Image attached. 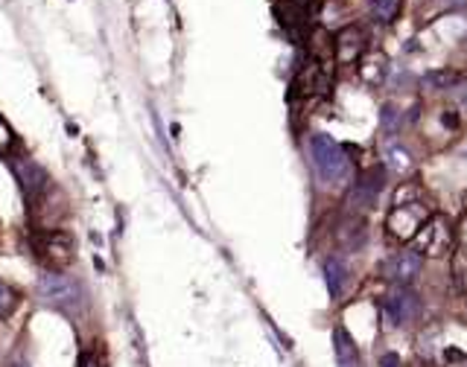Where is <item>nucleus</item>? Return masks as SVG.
Here are the masks:
<instances>
[{
    "mask_svg": "<svg viewBox=\"0 0 467 367\" xmlns=\"http://www.w3.org/2000/svg\"><path fill=\"white\" fill-rule=\"evenodd\" d=\"M432 216V210L423 202L421 190L415 184H401L392 199L389 216H386V231L397 239V243H409L421 231V224Z\"/></svg>",
    "mask_w": 467,
    "mask_h": 367,
    "instance_id": "1",
    "label": "nucleus"
},
{
    "mask_svg": "<svg viewBox=\"0 0 467 367\" xmlns=\"http://www.w3.org/2000/svg\"><path fill=\"white\" fill-rule=\"evenodd\" d=\"M310 161L324 187L339 190V187L353 184V161L348 158L345 146H339L331 134L319 132L310 137Z\"/></svg>",
    "mask_w": 467,
    "mask_h": 367,
    "instance_id": "2",
    "label": "nucleus"
},
{
    "mask_svg": "<svg viewBox=\"0 0 467 367\" xmlns=\"http://www.w3.org/2000/svg\"><path fill=\"white\" fill-rule=\"evenodd\" d=\"M35 294L45 306L59 309V312H65L67 318H76L82 309H85V289H82L76 277L65 274V272L41 274L35 283Z\"/></svg>",
    "mask_w": 467,
    "mask_h": 367,
    "instance_id": "3",
    "label": "nucleus"
},
{
    "mask_svg": "<svg viewBox=\"0 0 467 367\" xmlns=\"http://www.w3.org/2000/svg\"><path fill=\"white\" fill-rule=\"evenodd\" d=\"M30 245L35 251V257L41 260V265H47V272H62V268H67L76 257L74 236L65 231H56V228L35 231Z\"/></svg>",
    "mask_w": 467,
    "mask_h": 367,
    "instance_id": "4",
    "label": "nucleus"
},
{
    "mask_svg": "<svg viewBox=\"0 0 467 367\" xmlns=\"http://www.w3.org/2000/svg\"><path fill=\"white\" fill-rule=\"evenodd\" d=\"M456 245V228L442 213H432L415 233V251L421 257H444Z\"/></svg>",
    "mask_w": 467,
    "mask_h": 367,
    "instance_id": "5",
    "label": "nucleus"
},
{
    "mask_svg": "<svg viewBox=\"0 0 467 367\" xmlns=\"http://www.w3.org/2000/svg\"><path fill=\"white\" fill-rule=\"evenodd\" d=\"M383 315H386L389 327L403 330L409 323H418L423 318V301L418 292H412L409 286H394L386 301H383Z\"/></svg>",
    "mask_w": 467,
    "mask_h": 367,
    "instance_id": "6",
    "label": "nucleus"
},
{
    "mask_svg": "<svg viewBox=\"0 0 467 367\" xmlns=\"http://www.w3.org/2000/svg\"><path fill=\"white\" fill-rule=\"evenodd\" d=\"M421 272H423V257L415 248L397 251L394 257H389L386 263H383V268H380L383 280L392 283V286H412Z\"/></svg>",
    "mask_w": 467,
    "mask_h": 367,
    "instance_id": "7",
    "label": "nucleus"
},
{
    "mask_svg": "<svg viewBox=\"0 0 467 367\" xmlns=\"http://www.w3.org/2000/svg\"><path fill=\"white\" fill-rule=\"evenodd\" d=\"M12 169H15V175L21 181V190L26 195V202H30V207L41 199V195L47 193L50 187V175L41 169L33 158H18V161H12Z\"/></svg>",
    "mask_w": 467,
    "mask_h": 367,
    "instance_id": "8",
    "label": "nucleus"
},
{
    "mask_svg": "<svg viewBox=\"0 0 467 367\" xmlns=\"http://www.w3.org/2000/svg\"><path fill=\"white\" fill-rule=\"evenodd\" d=\"M380 190H383V166H374V169H368L360 181H353L351 204L356 210H371L380 199Z\"/></svg>",
    "mask_w": 467,
    "mask_h": 367,
    "instance_id": "9",
    "label": "nucleus"
},
{
    "mask_svg": "<svg viewBox=\"0 0 467 367\" xmlns=\"http://www.w3.org/2000/svg\"><path fill=\"white\" fill-rule=\"evenodd\" d=\"M333 47H336V62L339 64H353V62H360L363 59V53H365V33H363V26H345L336 41H333Z\"/></svg>",
    "mask_w": 467,
    "mask_h": 367,
    "instance_id": "10",
    "label": "nucleus"
},
{
    "mask_svg": "<svg viewBox=\"0 0 467 367\" xmlns=\"http://www.w3.org/2000/svg\"><path fill=\"white\" fill-rule=\"evenodd\" d=\"M333 352H336V367H363L360 347H356L345 327L333 330Z\"/></svg>",
    "mask_w": 467,
    "mask_h": 367,
    "instance_id": "11",
    "label": "nucleus"
},
{
    "mask_svg": "<svg viewBox=\"0 0 467 367\" xmlns=\"http://www.w3.org/2000/svg\"><path fill=\"white\" fill-rule=\"evenodd\" d=\"M383 166L392 169L397 175H409L412 169H415V158H412V152L401 144H386L383 146Z\"/></svg>",
    "mask_w": 467,
    "mask_h": 367,
    "instance_id": "12",
    "label": "nucleus"
},
{
    "mask_svg": "<svg viewBox=\"0 0 467 367\" xmlns=\"http://www.w3.org/2000/svg\"><path fill=\"white\" fill-rule=\"evenodd\" d=\"M360 74L368 84H374V88H380V84H386V76H389V59H386V53H368V59L363 62L360 67Z\"/></svg>",
    "mask_w": 467,
    "mask_h": 367,
    "instance_id": "13",
    "label": "nucleus"
},
{
    "mask_svg": "<svg viewBox=\"0 0 467 367\" xmlns=\"http://www.w3.org/2000/svg\"><path fill=\"white\" fill-rule=\"evenodd\" d=\"M324 280H327V292H331L333 298H339V294L345 292V286H348V265H345V260L327 257L324 260Z\"/></svg>",
    "mask_w": 467,
    "mask_h": 367,
    "instance_id": "14",
    "label": "nucleus"
},
{
    "mask_svg": "<svg viewBox=\"0 0 467 367\" xmlns=\"http://www.w3.org/2000/svg\"><path fill=\"white\" fill-rule=\"evenodd\" d=\"M459 79H462V76L456 74V70L438 67V70H430V74H423V76H421V88H423V91H432V94H447Z\"/></svg>",
    "mask_w": 467,
    "mask_h": 367,
    "instance_id": "15",
    "label": "nucleus"
},
{
    "mask_svg": "<svg viewBox=\"0 0 467 367\" xmlns=\"http://www.w3.org/2000/svg\"><path fill=\"white\" fill-rule=\"evenodd\" d=\"M403 9V0H371V12L380 24H394Z\"/></svg>",
    "mask_w": 467,
    "mask_h": 367,
    "instance_id": "16",
    "label": "nucleus"
},
{
    "mask_svg": "<svg viewBox=\"0 0 467 367\" xmlns=\"http://www.w3.org/2000/svg\"><path fill=\"white\" fill-rule=\"evenodd\" d=\"M459 248H456V263H452V274L462 280V286L467 289V222L462 224L459 231Z\"/></svg>",
    "mask_w": 467,
    "mask_h": 367,
    "instance_id": "17",
    "label": "nucleus"
},
{
    "mask_svg": "<svg viewBox=\"0 0 467 367\" xmlns=\"http://www.w3.org/2000/svg\"><path fill=\"white\" fill-rule=\"evenodd\" d=\"M447 100L452 105V114H456L459 120L467 117V79H459L452 88L447 91Z\"/></svg>",
    "mask_w": 467,
    "mask_h": 367,
    "instance_id": "18",
    "label": "nucleus"
},
{
    "mask_svg": "<svg viewBox=\"0 0 467 367\" xmlns=\"http://www.w3.org/2000/svg\"><path fill=\"white\" fill-rule=\"evenodd\" d=\"M380 125L386 134H394L397 125H401V111H397L394 105H383L380 108Z\"/></svg>",
    "mask_w": 467,
    "mask_h": 367,
    "instance_id": "19",
    "label": "nucleus"
},
{
    "mask_svg": "<svg viewBox=\"0 0 467 367\" xmlns=\"http://www.w3.org/2000/svg\"><path fill=\"white\" fill-rule=\"evenodd\" d=\"M15 144H18V137H15V132L9 129V123L0 117V154H9L12 149H15Z\"/></svg>",
    "mask_w": 467,
    "mask_h": 367,
    "instance_id": "20",
    "label": "nucleus"
},
{
    "mask_svg": "<svg viewBox=\"0 0 467 367\" xmlns=\"http://www.w3.org/2000/svg\"><path fill=\"white\" fill-rule=\"evenodd\" d=\"M12 303H15V298H12V292H9L4 283H0V315H6Z\"/></svg>",
    "mask_w": 467,
    "mask_h": 367,
    "instance_id": "21",
    "label": "nucleus"
},
{
    "mask_svg": "<svg viewBox=\"0 0 467 367\" xmlns=\"http://www.w3.org/2000/svg\"><path fill=\"white\" fill-rule=\"evenodd\" d=\"M380 367H401V356H397L394 350H389L386 356L380 359Z\"/></svg>",
    "mask_w": 467,
    "mask_h": 367,
    "instance_id": "22",
    "label": "nucleus"
},
{
    "mask_svg": "<svg viewBox=\"0 0 467 367\" xmlns=\"http://www.w3.org/2000/svg\"><path fill=\"white\" fill-rule=\"evenodd\" d=\"M456 154H459V158H464V161H467V140H462V144L456 146Z\"/></svg>",
    "mask_w": 467,
    "mask_h": 367,
    "instance_id": "23",
    "label": "nucleus"
},
{
    "mask_svg": "<svg viewBox=\"0 0 467 367\" xmlns=\"http://www.w3.org/2000/svg\"><path fill=\"white\" fill-rule=\"evenodd\" d=\"M79 367H97V362H94V356H82Z\"/></svg>",
    "mask_w": 467,
    "mask_h": 367,
    "instance_id": "24",
    "label": "nucleus"
},
{
    "mask_svg": "<svg viewBox=\"0 0 467 367\" xmlns=\"http://www.w3.org/2000/svg\"><path fill=\"white\" fill-rule=\"evenodd\" d=\"M464 367H467V364H464Z\"/></svg>",
    "mask_w": 467,
    "mask_h": 367,
    "instance_id": "25",
    "label": "nucleus"
}]
</instances>
